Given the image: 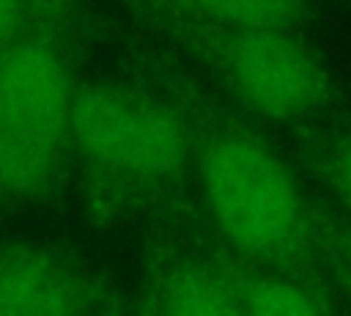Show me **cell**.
I'll list each match as a JSON object with an SVG mask.
<instances>
[{"mask_svg": "<svg viewBox=\"0 0 351 316\" xmlns=\"http://www.w3.org/2000/svg\"><path fill=\"white\" fill-rule=\"evenodd\" d=\"M74 71L52 27L0 47V206L44 201L69 162Z\"/></svg>", "mask_w": 351, "mask_h": 316, "instance_id": "3", "label": "cell"}, {"mask_svg": "<svg viewBox=\"0 0 351 316\" xmlns=\"http://www.w3.org/2000/svg\"><path fill=\"white\" fill-rule=\"evenodd\" d=\"M178 16L230 27L296 30L307 19V0H162Z\"/></svg>", "mask_w": 351, "mask_h": 316, "instance_id": "7", "label": "cell"}, {"mask_svg": "<svg viewBox=\"0 0 351 316\" xmlns=\"http://www.w3.org/2000/svg\"><path fill=\"white\" fill-rule=\"evenodd\" d=\"M189 47L219 85L250 113L299 121L329 102V71L296 30L230 27L178 16Z\"/></svg>", "mask_w": 351, "mask_h": 316, "instance_id": "4", "label": "cell"}, {"mask_svg": "<svg viewBox=\"0 0 351 316\" xmlns=\"http://www.w3.org/2000/svg\"><path fill=\"white\" fill-rule=\"evenodd\" d=\"M47 11L44 0H0V47L47 27Z\"/></svg>", "mask_w": 351, "mask_h": 316, "instance_id": "8", "label": "cell"}, {"mask_svg": "<svg viewBox=\"0 0 351 316\" xmlns=\"http://www.w3.org/2000/svg\"><path fill=\"white\" fill-rule=\"evenodd\" d=\"M148 313H324L332 311L324 294L296 278L230 264L186 261L156 275L137 305Z\"/></svg>", "mask_w": 351, "mask_h": 316, "instance_id": "5", "label": "cell"}, {"mask_svg": "<svg viewBox=\"0 0 351 316\" xmlns=\"http://www.w3.org/2000/svg\"><path fill=\"white\" fill-rule=\"evenodd\" d=\"M69 159L80 162L99 206H134L186 173L195 140L162 99L99 80L74 91Z\"/></svg>", "mask_w": 351, "mask_h": 316, "instance_id": "1", "label": "cell"}, {"mask_svg": "<svg viewBox=\"0 0 351 316\" xmlns=\"http://www.w3.org/2000/svg\"><path fill=\"white\" fill-rule=\"evenodd\" d=\"M326 179L335 195L351 212V135H343L340 140L332 143L326 154Z\"/></svg>", "mask_w": 351, "mask_h": 316, "instance_id": "9", "label": "cell"}, {"mask_svg": "<svg viewBox=\"0 0 351 316\" xmlns=\"http://www.w3.org/2000/svg\"><path fill=\"white\" fill-rule=\"evenodd\" d=\"M203 198L219 236L255 267L307 253L313 212L288 162L247 129L225 126L195 146Z\"/></svg>", "mask_w": 351, "mask_h": 316, "instance_id": "2", "label": "cell"}, {"mask_svg": "<svg viewBox=\"0 0 351 316\" xmlns=\"http://www.w3.org/2000/svg\"><path fill=\"white\" fill-rule=\"evenodd\" d=\"M326 258L332 264V272L337 278V283L343 286V291L351 297V234L343 231V234H335L329 242H326Z\"/></svg>", "mask_w": 351, "mask_h": 316, "instance_id": "10", "label": "cell"}, {"mask_svg": "<svg viewBox=\"0 0 351 316\" xmlns=\"http://www.w3.org/2000/svg\"><path fill=\"white\" fill-rule=\"evenodd\" d=\"M118 294L71 256L0 239V316H60L121 311Z\"/></svg>", "mask_w": 351, "mask_h": 316, "instance_id": "6", "label": "cell"}]
</instances>
